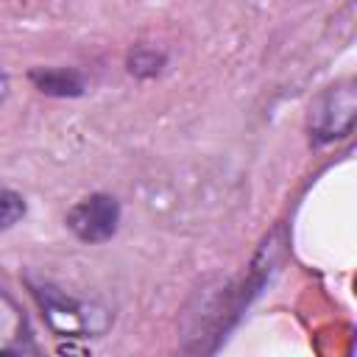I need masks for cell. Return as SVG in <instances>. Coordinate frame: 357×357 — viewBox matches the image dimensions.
Returning a JSON list of instances; mask_svg holds the SVG:
<instances>
[{
    "label": "cell",
    "instance_id": "cell-1",
    "mask_svg": "<svg viewBox=\"0 0 357 357\" xmlns=\"http://www.w3.org/2000/svg\"><path fill=\"white\" fill-rule=\"evenodd\" d=\"M357 117V92L351 81L326 86L310 106V134L315 142H332L351 131Z\"/></svg>",
    "mask_w": 357,
    "mask_h": 357
},
{
    "label": "cell",
    "instance_id": "cell-2",
    "mask_svg": "<svg viewBox=\"0 0 357 357\" xmlns=\"http://www.w3.org/2000/svg\"><path fill=\"white\" fill-rule=\"evenodd\" d=\"M67 229L81 240V243H106L117 234L120 226V204L114 195L106 192H92L81 198L70 212H67Z\"/></svg>",
    "mask_w": 357,
    "mask_h": 357
},
{
    "label": "cell",
    "instance_id": "cell-3",
    "mask_svg": "<svg viewBox=\"0 0 357 357\" xmlns=\"http://www.w3.org/2000/svg\"><path fill=\"white\" fill-rule=\"evenodd\" d=\"M31 293L39 301V307H42V312H45V318H47L53 332L78 337L81 332H92L95 329L92 318L86 315L89 307L75 301L73 296H67L56 284H50V282H31Z\"/></svg>",
    "mask_w": 357,
    "mask_h": 357
},
{
    "label": "cell",
    "instance_id": "cell-4",
    "mask_svg": "<svg viewBox=\"0 0 357 357\" xmlns=\"http://www.w3.org/2000/svg\"><path fill=\"white\" fill-rule=\"evenodd\" d=\"M31 84L50 98H81L86 92V81L73 67H33L28 73Z\"/></svg>",
    "mask_w": 357,
    "mask_h": 357
},
{
    "label": "cell",
    "instance_id": "cell-5",
    "mask_svg": "<svg viewBox=\"0 0 357 357\" xmlns=\"http://www.w3.org/2000/svg\"><path fill=\"white\" fill-rule=\"evenodd\" d=\"M162 64H165V53L156 50V47L139 45V47H134V50L128 53V70H131L134 75H139V78L156 75V73L162 70Z\"/></svg>",
    "mask_w": 357,
    "mask_h": 357
},
{
    "label": "cell",
    "instance_id": "cell-6",
    "mask_svg": "<svg viewBox=\"0 0 357 357\" xmlns=\"http://www.w3.org/2000/svg\"><path fill=\"white\" fill-rule=\"evenodd\" d=\"M25 212H28L25 198H22L20 192H14V190L0 187V231L17 226V223L25 218Z\"/></svg>",
    "mask_w": 357,
    "mask_h": 357
},
{
    "label": "cell",
    "instance_id": "cell-7",
    "mask_svg": "<svg viewBox=\"0 0 357 357\" xmlns=\"http://www.w3.org/2000/svg\"><path fill=\"white\" fill-rule=\"evenodd\" d=\"M6 95H8V75H6V70L0 67V103L6 100Z\"/></svg>",
    "mask_w": 357,
    "mask_h": 357
}]
</instances>
